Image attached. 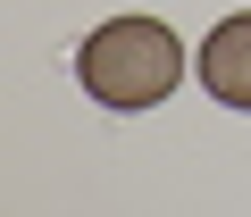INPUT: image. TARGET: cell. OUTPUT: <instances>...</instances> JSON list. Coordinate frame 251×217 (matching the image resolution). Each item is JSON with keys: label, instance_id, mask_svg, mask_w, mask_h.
I'll return each mask as SVG.
<instances>
[{"label": "cell", "instance_id": "obj_1", "mask_svg": "<svg viewBox=\"0 0 251 217\" xmlns=\"http://www.w3.org/2000/svg\"><path fill=\"white\" fill-rule=\"evenodd\" d=\"M75 84L117 108V117H143V108H159L176 84H184V42L159 25V17H109L84 34L75 50Z\"/></svg>", "mask_w": 251, "mask_h": 217}, {"label": "cell", "instance_id": "obj_2", "mask_svg": "<svg viewBox=\"0 0 251 217\" xmlns=\"http://www.w3.org/2000/svg\"><path fill=\"white\" fill-rule=\"evenodd\" d=\"M201 92L218 108H243L251 117V9L201 34Z\"/></svg>", "mask_w": 251, "mask_h": 217}]
</instances>
